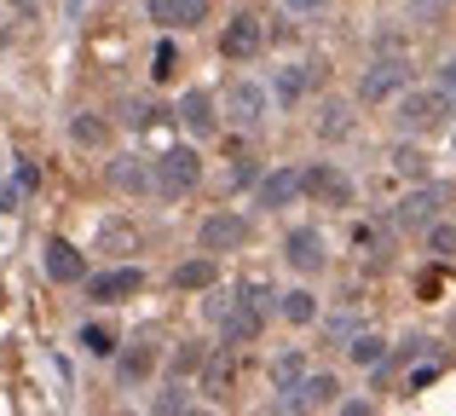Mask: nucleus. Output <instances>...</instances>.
<instances>
[{"label": "nucleus", "instance_id": "nucleus-40", "mask_svg": "<svg viewBox=\"0 0 456 416\" xmlns=\"http://www.w3.org/2000/svg\"><path fill=\"white\" fill-rule=\"evenodd\" d=\"M197 364H202V353H197V347H185V353L174 359V371H197Z\"/></svg>", "mask_w": 456, "mask_h": 416}, {"label": "nucleus", "instance_id": "nucleus-42", "mask_svg": "<svg viewBox=\"0 0 456 416\" xmlns=\"http://www.w3.org/2000/svg\"><path fill=\"white\" fill-rule=\"evenodd\" d=\"M451 336H456V318H451Z\"/></svg>", "mask_w": 456, "mask_h": 416}, {"label": "nucleus", "instance_id": "nucleus-27", "mask_svg": "<svg viewBox=\"0 0 456 416\" xmlns=\"http://www.w3.org/2000/svg\"><path fill=\"white\" fill-rule=\"evenodd\" d=\"M428 255H439V260L456 255V225L451 220H434V225H428Z\"/></svg>", "mask_w": 456, "mask_h": 416}, {"label": "nucleus", "instance_id": "nucleus-21", "mask_svg": "<svg viewBox=\"0 0 456 416\" xmlns=\"http://www.w3.org/2000/svg\"><path fill=\"white\" fill-rule=\"evenodd\" d=\"M69 139L76 145H87V151H99L104 139H110V127H104V116H93V110H81L76 122H69Z\"/></svg>", "mask_w": 456, "mask_h": 416}, {"label": "nucleus", "instance_id": "nucleus-25", "mask_svg": "<svg viewBox=\"0 0 456 416\" xmlns=\"http://www.w3.org/2000/svg\"><path fill=\"white\" fill-rule=\"evenodd\" d=\"M393 174H404V180H428V157L416 145H399V151H393Z\"/></svg>", "mask_w": 456, "mask_h": 416}, {"label": "nucleus", "instance_id": "nucleus-2", "mask_svg": "<svg viewBox=\"0 0 456 416\" xmlns=\"http://www.w3.org/2000/svg\"><path fill=\"white\" fill-rule=\"evenodd\" d=\"M197 180H202V157L191 145H174V151L156 157V192L162 197H185Z\"/></svg>", "mask_w": 456, "mask_h": 416}, {"label": "nucleus", "instance_id": "nucleus-15", "mask_svg": "<svg viewBox=\"0 0 456 416\" xmlns=\"http://www.w3.org/2000/svg\"><path fill=\"white\" fill-rule=\"evenodd\" d=\"M179 122H185L191 134H202V139H208L214 127H220V116H214V99H208L202 87H191L185 99H179Z\"/></svg>", "mask_w": 456, "mask_h": 416}, {"label": "nucleus", "instance_id": "nucleus-8", "mask_svg": "<svg viewBox=\"0 0 456 416\" xmlns=\"http://www.w3.org/2000/svg\"><path fill=\"white\" fill-rule=\"evenodd\" d=\"M301 180H306V197H318V203H330V208L353 203V180H346L341 168H330V162H312Z\"/></svg>", "mask_w": 456, "mask_h": 416}, {"label": "nucleus", "instance_id": "nucleus-41", "mask_svg": "<svg viewBox=\"0 0 456 416\" xmlns=\"http://www.w3.org/2000/svg\"><path fill=\"white\" fill-rule=\"evenodd\" d=\"M12 12H23V18H35V12H41V0H12Z\"/></svg>", "mask_w": 456, "mask_h": 416}, {"label": "nucleus", "instance_id": "nucleus-12", "mask_svg": "<svg viewBox=\"0 0 456 416\" xmlns=\"http://www.w3.org/2000/svg\"><path fill=\"white\" fill-rule=\"evenodd\" d=\"M208 18V0H151V23L162 29H197Z\"/></svg>", "mask_w": 456, "mask_h": 416}, {"label": "nucleus", "instance_id": "nucleus-39", "mask_svg": "<svg viewBox=\"0 0 456 416\" xmlns=\"http://www.w3.org/2000/svg\"><path fill=\"white\" fill-rule=\"evenodd\" d=\"M18 192H23L18 180H12V185H0V214H12V203H18Z\"/></svg>", "mask_w": 456, "mask_h": 416}, {"label": "nucleus", "instance_id": "nucleus-35", "mask_svg": "<svg viewBox=\"0 0 456 416\" xmlns=\"http://www.w3.org/2000/svg\"><path fill=\"white\" fill-rule=\"evenodd\" d=\"M127 127H151V104H145V99L127 104Z\"/></svg>", "mask_w": 456, "mask_h": 416}, {"label": "nucleus", "instance_id": "nucleus-18", "mask_svg": "<svg viewBox=\"0 0 456 416\" xmlns=\"http://www.w3.org/2000/svg\"><path fill=\"white\" fill-rule=\"evenodd\" d=\"M99 249H104V255H134V249H139V232H134L127 220H104Z\"/></svg>", "mask_w": 456, "mask_h": 416}, {"label": "nucleus", "instance_id": "nucleus-5", "mask_svg": "<svg viewBox=\"0 0 456 416\" xmlns=\"http://www.w3.org/2000/svg\"><path fill=\"white\" fill-rule=\"evenodd\" d=\"M197 243H202V255H232V249L248 243V220L232 214V208H220V214H208V220L197 225Z\"/></svg>", "mask_w": 456, "mask_h": 416}, {"label": "nucleus", "instance_id": "nucleus-16", "mask_svg": "<svg viewBox=\"0 0 456 416\" xmlns=\"http://www.w3.org/2000/svg\"><path fill=\"white\" fill-rule=\"evenodd\" d=\"M110 185H116V192H145V185H156V174L139 157H116L110 162Z\"/></svg>", "mask_w": 456, "mask_h": 416}, {"label": "nucleus", "instance_id": "nucleus-13", "mask_svg": "<svg viewBox=\"0 0 456 416\" xmlns=\"http://www.w3.org/2000/svg\"><path fill=\"white\" fill-rule=\"evenodd\" d=\"M46 278H53V283H81V278H87L81 249L64 243V237H53V243H46Z\"/></svg>", "mask_w": 456, "mask_h": 416}, {"label": "nucleus", "instance_id": "nucleus-33", "mask_svg": "<svg viewBox=\"0 0 456 416\" xmlns=\"http://www.w3.org/2000/svg\"><path fill=\"white\" fill-rule=\"evenodd\" d=\"M283 6H289V12H295V18H318V12H323V6H330V0H283Z\"/></svg>", "mask_w": 456, "mask_h": 416}, {"label": "nucleus", "instance_id": "nucleus-4", "mask_svg": "<svg viewBox=\"0 0 456 416\" xmlns=\"http://www.w3.org/2000/svg\"><path fill=\"white\" fill-rule=\"evenodd\" d=\"M451 203V192L445 185H416L411 197H404L399 208H393V225H399V232H428V225L439 220V208Z\"/></svg>", "mask_w": 456, "mask_h": 416}, {"label": "nucleus", "instance_id": "nucleus-30", "mask_svg": "<svg viewBox=\"0 0 456 416\" xmlns=\"http://www.w3.org/2000/svg\"><path fill=\"white\" fill-rule=\"evenodd\" d=\"M174 64H179L174 41H162V46H156V64H151V76H156V81H167V76H174Z\"/></svg>", "mask_w": 456, "mask_h": 416}, {"label": "nucleus", "instance_id": "nucleus-19", "mask_svg": "<svg viewBox=\"0 0 456 416\" xmlns=\"http://www.w3.org/2000/svg\"><path fill=\"white\" fill-rule=\"evenodd\" d=\"M151 364H156V347H151V341H134V347L122 353V364H116V371H122V382H145Z\"/></svg>", "mask_w": 456, "mask_h": 416}, {"label": "nucleus", "instance_id": "nucleus-11", "mask_svg": "<svg viewBox=\"0 0 456 416\" xmlns=\"http://www.w3.org/2000/svg\"><path fill=\"white\" fill-rule=\"evenodd\" d=\"M220 336H225V347H243V341H255L260 336V306L248 301H232L225 306V318H220Z\"/></svg>", "mask_w": 456, "mask_h": 416}, {"label": "nucleus", "instance_id": "nucleus-1", "mask_svg": "<svg viewBox=\"0 0 456 416\" xmlns=\"http://www.w3.org/2000/svg\"><path fill=\"white\" fill-rule=\"evenodd\" d=\"M451 93L445 87H404L399 99H393V127H399V134H434L439 122H445L451 116Z\"/></svg>", "mask_w": 456, "mask_h": 416}, {"label": "nucleus", "instance_id": "nucleus-9", "mask_svg": "<svg viewBox=\"0 0 456 416\" xmlns=\"http://www.w3.org/2000/svg\"><path fill=\"white\" fill-rule=\"evenodd\" d=\"M283 260H289L295 272H323L330 255H323V237L312 232V225H295V232L283 237Z\"/></svg>", "mask_w": 456, "mask_h": 416}, {"label": "nucleus", "instance_id": "nucleus-36", "mask_svg": "<svg viewBox=\"0 0 456 416\" xmlns=\"http://www.w3.org/2000/svg\"><path fill=\"white\" fill-rule=\"evenodd\" d=\"M439 87H445L451 99H456V58H445V64H439Z\"/></svg>", "mask_w": 456, "mask_h": 416}, {"label": "nucleus", "instance_id": "nucleus-37", "mask_svg": "<svg viewBox=\"0 0 456 416\" xmlns=\"http://www.w3.org/2000/svg\"><path fill=\"white\" fill-rule=\"evenodd\" d=\"M18 185H23V192H35V185H41V174H35V162H18Z\"/></svg>", "mask_w": 456, "mask_h": 416}, {"label": "nucleus", "instance_id": "nucleus-20", "mask_svg": "<svg viewBox=\"0 0 456 416\" xmlns=\"http://www.w3.org/2000/svg\"><path fill=\"white\" fill-rule=\"evenodd\" d=\"M346 359H353V364H364V371H376V364L387 359V341H381V336H364V330H358V336L346 341Z\"/></svg>", "mask_w": 456, "mask_h": 416}, {"label": "nucleus", "instance_id": "nucleus-7", "mask_svg": "<svg viewBox=\"0 0 456 416\" xmlns=\"http://www.w3.org/2000/svg\"><path fill=\"white\" fill-rule=\"evenodd\" d=\"M260 46H266V23H260L255 12H237V18L225 23V35H220V53L225 58H255Z\"/></svg>", "mask_w": 456, "mask_h": 416}, {"label": "nucleus", "instance_id": "nucleus-32", "mask_svg": "<svg viewBox=\"0 0 456 416\" xmlns=\"http://www.w3.org/2000/svg\"><path fill=\"white\" fill-rule=\"evenodd\" d=\"M225 382H232V359H225V353H220V359L208 364V387H225Z\"/></svg>", "mask_w": 456, "mask_h": 416}, {"label": "nucleus", "instance_id": "nucleus-38", "mask_svg": "<svg viewBox=\"0 0 456 416\" xmlns=\"http://www.w3.org/2000/svg\"><path fill=\"white\" fill-rule=\"evenodd\" d=\"M434 376H439V359H434V364H416V376H411V387H428V382H434Z\"/></svg>", "mask_w": 456, "mask_h": 416}, {"label": "nucleus", "instance_id": "nucleus-14", "mask_svg": "<svg viewBox=\"0 0 456 416\" xmlns=\"http://www.w3.org/2000/svg\"><path fill=\"white\" fill-rule=\"evenodd\" d=\"M301 192H306L301 174H295V168H278V174H266V180H260V192H255V197H260V208H289Z\"/></svg>", "mask_w": 456, "mask_h": 416}, {"label": "nucleus", "instance_id": "nucleus-17", "mask_svg": "<svg viewBox=\"0 0 456 416\" xmlns=\"http://www.w3.org/2000/svg\"><path fill=\"white\" fill-rule=\"evenodd\" d=\"M214 278H220L214 255H202V260H185V266L174 272V283H179V290H214Z\"/></svg>", "mask_w": 456, "mask_h": 416}, {"label": "nucleus", "instance_id": "nucleus-29", "mask_svg": "<svg viewBox=\"0 0 456 416\" xmlns=\"http://www.w3.org/2000/svg\"><path fill=\"white\" fill-rule=\"evenodd\" d=\"M451 12V0H411V18L416 23H439Z\"/></svg>", "mask_w": 456, "mask_h": 416}, {"label": "nucleus", "instance_id": "nucleus-28", "mask_svg": "<svg viewBox=\"0 0 456 416\" xmlns=\"http://www.w3.org/2000/svg\"><path fill=\"white\" fill-rule=\"evenodd\" d=\"M81 347H87V353H93V359H110V353H116V341H110V330H99V324H87V330H81Z\"/></svg>", "mask_w": 456, "mask_h": 416}, {"label": "nucleus", "instance_id": "nucleus-22", "mask_svg": "<svg viewBox=\"0 0 456 416\" xmlns=\"http://www.w3.org/2000/svg\"><path fill=\"white\" fill-rule=\"evenodd\" d=\"M278 313L289 318V324H312V318H318V301H312V290H289V295H278Z\"/></svg>", "mask_w": 456, "mask_h": 416}, {"label": "nucleus", "instance_id": "nucleus-3", "mask_svg": "<svg viewBox=\"0 0 456 416\" xmlns=\"http://www.w3.org/2000/svg\"><path fill=\"white\" fill-rule=\"evenodd\" d=\"M404 81H411V64H404L399 53L376 58V64L364 69V81H358V99H364V104H387V99H399V93H404Z\"/></svg>", "mask_w": 456, "mask_h": 416}, {"label": "nucleus", "instance_id": "nucleus-26", "mask_svg": "<svg viewBox=\"0 0 456 416\" xmlns=\"http://www.w3.org/2000/svg\"><path fill=\"white\" fill-rule=\"evenodd\" d=\"M301 376H306V359H301V353H278V359H272V382H278V387H295Z\"/></svg>", "mask_w": 456, "mask_h": 416}, {"label": "nucleus", "instance_id": "nucleus-34", "mask_svg": "<svg viewBox=\"0 0 456 416\" xmlns=\"http://www.w3.org/2000/svg\"><path fill=\"white\" fill-rule=\"evenodd\" d=\"M330 336L335 341H353L358 336V318H330Z\"/></svg>", "mask_w": 456, "mask_h": 416}, {"label": "nucleus", "instance_id": "nucleus-10", "mask_svg": "<svg viewBox=\"0 0 456 416\" xmlns=\"http://www.w3.org/2000/svg\"><path fill=\"white\" fill-rule=\"evenodd\" d=\"M139 290H145V272H139V266H116V272L87 278V295H93V301H122V295H139Z\"/></svg>", "mask_w": 456, "mask_h": 416}, {"label": "nucleus", "instance_id": "nucleus-23", "mask_svg": "<svg viewBox=\"0 0 456 416\" xmlns=\"http://www.w3.org/2000/svg\"><path fill=\"white\" fill-rule=\"evenodd\" d=\"M306 81H312V69H306V64H289V69H278V99H283V104H301Z\"/></svg>", "mask_w": 456, "mask_h": 416}, {"label": "nucleus", "instance_id": "nucleus-24", "mask_svg": "<svg viewBox=\"0 0 456 416\" xmlns=\"http://www.w3.org/2000/svg\"><path fill=\"white\" fill-rule=\"evenodd\" d=\"M318 134H323V139H346V134H353V110H346L341 99H335V104H323V122H318Z\"/></svg>", "mask_w": 456, "mask_h": 416}, {"label": "nucleus", "instance_id": "nucleus-31", "mask_svg": "<svg viewBox=\"0 0 456 416\" xmlns=\"http://www.w3.org/2000/svg\"><path fill=\"white\" fill-rule=\"evenodd\" d=\"M156 411H191V394L185 387H167V394L156 399Z\"/></svg>", "mask_w": 456, "mask_h": 416}, {"label": "nucleus", "instance_id": "nucleus-6", "mask_svg": "<svg viewBox=\"0 0 456 416\" xmlns=\"http://www.w3.org/2000/svg\"><path fill=\"white\" fill-rule=\"evenodd\" d=\"M266 110H272V99H266L260 81H232V87H225V116H232L237 127H260Z\"/></svg>", "mask_w": 456, "mask_h": 416}]
</instances>
